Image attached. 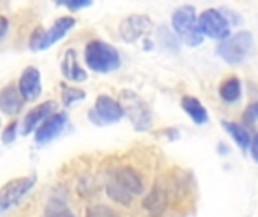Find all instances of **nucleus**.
Wrapping results in <instances>:
<instances>
[{"label": "nucleus", "mask_w": 258, "mask_h": 217, "mask_svg": "<svg viewBox=\"0 0 258 217\" xmlns=\"http://www.w3.org/2000/svg\"><path fill=\"white\" fill-rule=\"evenodd\" d=\"M144 190H145L144 180L141 174L132 166H121L113 169L106 184L107 196L113 202L125 207H128L133 202L135 196L142 195Z\"/></svg>", "instance_id": "nucleus-1"}, {"label": "nucleus", "mask_w": 258, "mask_h": 217, "mask_svg": "<svg viewBox=\"0 0 258 217\" xmlns=\"http://www.w3.org/2000/svg\"><path fill=\"white\" fill-rule=\"evenodd\" d=\"M85 62L92 71L106 74L119 68L121 56L113 45L94 39L85 47Z\"/></svg>", "instance_id": "nucleus-2"}, {"label": "nucleus", "mask_w": 258, "mask_h": 217, "mask_svg": "<svg viewBox=\"0 0 258 217\" xmlns=\"http://www.w3.org/2000/svg\"><path fill=\"white\" fill-rule=\"evenodd\" d=\"M171 24L174 29V33L178 36V39L184 41L190 47H197L203 44L204 36L198 29V15L197 9L192 5H183L177 8L172 14Z\"/></svg>", "instance_id": "nucleus-3"}, {"label": "nucleus", "mask_w": 258, "mask_h": 217, "mask_svg": "<svg viewBox=\"0 0 258 217\" xmlns=\"http://www.w3.org/2000/svg\"><path fill=\"white\" fill-rule=\"evenodd\" d=\"M254 48V36L248 30L237 32L230 35L227 39L221 41L216 51L221 59H224L230 65L242 63Z\"/></svg>", "instance_id": "nucleus-4"}, {"label": "nucleus", "mask_w": 258, "mask_h": 217, "mask_svg": "<svg viewBox=\"0 0 258 217\" xmlns=\"http://www.w3.org/2000/svg\"><path fill=\"white\" fill-rule=\"evenodd\" d=\"M121 107L124 110V115H127L133 124V127L138 131H145L151 127L153 115L150 110V106L133 91H122L121 92Z\"/></svg>", "instance_id": "nucleus-5"}, {"label": "nucleus", "mask_w": 258, "mask_h": 217, "mask_svg": "<svg viewBox=\"0 0 258 217\" xmlns=\"http://www.w3.org/2000/svg\"><path fill=\"white\" fill-rule=\"evenodd\" d=\"M74 26H76V20L73 17H60L51 24V27L48 30L38 27L30 36L29 47L33 51L47 50L51 45H54L57 41H60Z\"/></svg>", "instance_id": "nucleus-6"}, {"label": "nucleus", "mask_w": 258, "mask_h": 217, "mask_svg": "<svg viewBox=\"0 0 258 217\" xmlns=\"http://www.w3.org/2000/svg\"><path fill=\"white\" fill-rule=\"evenodd\" d=\"M198 29L203 33V36L224 41L230 36L231 24L228 23L227 17L224 15L221 9L210 8V9H206L198 17Z\"/></svg>", "instance_id": "nucleus-7"}, {"label": "nucleus", "mask_w": 258, "mask_h": 217, "mask_svg": "<svg viewBox=\"0 0 258 217\" xmlns=\"http://www.w3.org/2000/svg\"><path fill=\"white\" fill-rule=\"evenodd\" d=\"M35 177H20L8 181L0 189V217L14 208L35 186Z\"/></svg>", "instance_id": "nucleus-8"}, {"label": "nucleus", "mask_w": 258, "mask_h": 217, "mask_svg": "<svg viewBox=\"0 0 258 217\" xmlns=\"http://www.w3.org/2000/svg\"><path fill=\"white\" fill-rule=\"evenodd\" d=\"M124 116V110L119 101L113 100L109 95H100L95 100L94 109L89 112V119L97 125H107L118 122Z\"/></svg>", "instance_id": "nucleus-9"}, {"label": "nucleus", "mask_w": 258, "mask_h": 217, "mask_svg": "<svg viewBox=\"0 0 258 217\" xmlns=\"http://www.w3.org/2000/svg\"><path fill=\"white\" fill-rule=\"evenodd\" d=\"M144 210L150 217H162L169 205V189L168 184L162 180H157L151 190L145 195L142 201Z\"/></svg>", "instance_id": "nucleus-10"}, {"label": "nucleus", "mask_w": 258, "mask_h": 217, "mask_svg": "<svg viewBox=\"0 0 258 217\" xmlns=\"http://www.w3.org/2000/svg\"><path fill=\"white\" fill-rule=\"evenodd\" d=\"M67 124H68L67 112H54L36 128L35 136H33L35 142L38 145H45V143L51 142L63 131Z\"/></svg>", "instance_id": "nucleus-11"}, {"label": "nucleus", "mask_w": 258, "mask_h": 217, "mask_svg": "<svg viewBox=\"0 0 258 217\" xmlns=\"http://www.w3.org/2000/svg\"><path fill=\"white\" fill-rule=\"evenodd\" d=\"M21 97L24 101H33L41 95L42 85H41V74L39 69L35 66H27L23 69L18 85H17Z\"/></svg>", "instance_id": "nucleus-12"}, {"label": "nucleus", "mask_w": 258, "mask_h": 217, "mask_svg": "<svg viewBox=\"0 0 258 217\" xmlns=\"http://www.w3.org/2000/svg\"><path fill=\"white\" fill-rule=\"evenodd\" d=\"M54 109H56V103L54 101H44V103L38 104L36 107L30 109L26 113V116H24V119L21 122L20 133L23 136H27V134L33 133L50 115L54 113Z\"/></svg>", "instance_id": "nucleus-13"}, {"label": "nucleus", "mask_w": 258, "mask_h": 217, "mask_svg": "<svg viewBox=\"0 0 258 217\" xmlns=\"http://www.w3.org/2000/svg\"><path fill=\"white\" fill-rule=\"evenodd\" d=\"M150 29L151 20L147 15H130L121 23L119 33L125 42H135Z\"/></svg>", "instance_id": "nucleus-14"}, {"label": "nucleus", "mask_w": 258, "mask_h": 217, "mask_svg": "<svg viewBox=\"0 0 258 217\" xmlns=\"http://www.w3.org/2000/svg\"><path fill=\"white\" fill-rule=\"evenodd\" d=\"M24 103L26 101L21 97V94L15 85L9 83L0 91V110L8 116L18 115L21 112Z\"/></svg>", "instance_id": "nucleus-15"}, {"label": "nucleus", "mask_w": 258, "mask_h": 217, "mask_svg": "<svg viewBox=\"0 0 258 217\" xmlns=\"http://www.w3.org/2000/svg\"><path fill=\"white\" fill-rule=\"evenodd\" d=\"M60 71L65 76V79L71 82H83L86 79V71L79 65L77 53L73 48L67 50L60 63Z\"/></svg>", "instance_id": "nucleus-16"}, {"label": "nucleus", "mask_w": 258, "mask_h": 217, "mask_svg": "<svg viewBox=\"0 0 258 217\" xmlns=\"http://www.w3.org/2000/svg\"><path fill=\"white\" fill-rule=\"evenodd\" d=\"M242 94H243V86H242V80L237 76H231L225 79L219 86V97L222 101L228 104L239 103L242 98Z\"/></svg>", "instance_id": "nucleus-17"}, {"label": "nucleus", "mask_w": 258, "mask_h": 217, "mask_svg": "<svg viewBox=\"0 0 258 217\" xmlns=\"http://www.w3.org/2000/svg\"><path fill=\"white\" fill-rule=\"evenodd\" d=\"M181 107L190 116V119L195 124H198V125L207 124V121H209V112H207L206 106L198 98H195L192 95L183 97L181 98Z\"/></svg>", "instance_id": "nucleus-18"}, {"label": "nucleus", "mask_w": 258, "mask_h": 217, "mask_svg": "<svg viewBox=\"0 0 258 217\" xmlns=\"http://www.w3.org/2000/svg\"><path fill=\"white\" fill-rule=\"evenodd\" d=\"M221 125L225 128V131L228 133V136L236 142V145L242 150V151H246L249 150V145H251V134L248 131V128L239 122H234V121H228V119H224L221 122Z\"/></svg>", "instance_id": "nucleus-19"}, {"label": "nucleus", "mask_w": 258, "mask_h": 217, "mask_svg": "<svg viewBox=\"0 0 258 217\" xmlns=\"http://www.w3.org/2000/svg\"><path fill=\"white\" fill-rule=\"evenodd\" d=\"M44 217H76L73 214L71 208L67 205L65 201H62L60 198H50L48 202L45 204V210H44Z\"/></svg>", "instance_id": "nucleus-20"}, {"label": "nucleus", "mask_w": 258, "mask_h": 217, "mask_svg": "<svg viewBox=\"0 0 258 217\" xmlns=\"http://www.w3.org/2000/svg\"><path fill=\"white\" fill-rule=\"evenodd\" d=\"M157 39H159L160 45L163 48H166V50L177 51L180 48V39H178V36L174 32H171L168 27H165V26L159 27V30H157Z\"/></svg>", "instance_id": "nucleus-21"}, {"label": "nucleus", "mask_w": 258, "mask_h": 217, "mask_svg": "<svg viewBox=\"0 0 258 217\" xmlns=\"http://www.w3.org/2000/svg\"><path fill=\"white\" fill-rule=\"evenodd\" d=\"M86 92L79 89V88H73V86H65L62 83V101L65 106H73L77 101L85 100Z\"/></svg>", "instance_id": "nucleus-22"}, {"label": "nucleus", "mask_w": 258, "mask_h": 217, "mask_svg": "<svg viewBox=\"0 0 258 217\" xmlns=\"http://www.w3.org/2000/svg\"><path fill=\"white\" fill-rule=\"evenodd\" d=\"M85 217H121V214L106 204H94L86 208Z\"/></svg>", "instance_id": "nucleus-23"}, {"label": "nucleus", "mask_w": 258, "mask_h": 217, "mask_svg": "<svg viewBox=\"0 0 258 217\" xmlns=\"http://www.w3.org/2000/svg\"><path fill=\"white\" fill-rule=\"evenodd\" d=\"M17 133H18V122H17V121L9 122V124L5 127L3 133H2V140H3V143H6V145L12 143V142L17 139Z\"/></svg>", "instance_id": "nucleus-24"}, {"label": "nucleus", "mask_w": 258, "mask_h": 217, "mask_svg": "<svg viewBox=\"0 0 258 217\" xmlns=\"http://www.w3.org/2000/svg\"><path fill=\"white\" fill-rule=\"evenodd\" d=\"M56 5L59 6H65L70 11H79L83 8H88L92 5L91 0H62V2H56Z\"/></svg>", "instance_id": "nucleus-25"}, {"label": "nucleus", "mask_w": 258, "mask_h": 217, "mask_svg": "<svg viewBox=\"0 0 258 217\" xmlns=\"http://www.w3.org/2000/svg\"><path fill=\"white\" fill-rule=\"evenodd\" d=\"M243 119L246 121V122H249V124H254V122H257L258 121V100L257 101H252L248 107H246V110H245V113H243Z\"/></svg>", "instance_id": "nucleus-26"}, {"label": "nucleus", "mask_w": 258, "mask_h": 217, "mask_svg": "<svg viewBox=\"0 0 258 217\" xmlns=\"http://www.w3.org/2000/svg\"><path fill=\"white\" fill-rule=\"evenodd\" d=\"M249 151H251V157L254 159V162H257L258 163V133L251 139Z\"/></svg>", "instance_id": "nucleus-27"}, {"label": "nucleus", "mask_w": 258, "mask_h": 217, "mask_svg": "<svg viewBox=\"0 0 258 217\" xmlns=\"http://www.w3.org/2000/svg\"><path fill=\"white\" fill-rule=\"evenodd\" d=\"M8 30H9V21L6 17L0 15V39H3L6 36Z\"/></svg>", "instance_id": "nucleus-28"}]
</instances>
